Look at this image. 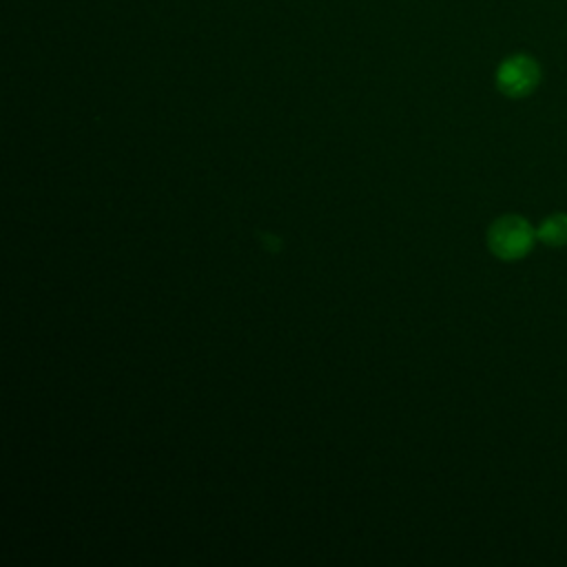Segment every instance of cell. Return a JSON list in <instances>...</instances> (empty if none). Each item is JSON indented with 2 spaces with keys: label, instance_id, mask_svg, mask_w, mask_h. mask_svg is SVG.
<instances>
[{
  "label": "cell",
  "instance_id": "3957f363",
  "mask_svg": "<svg viewBox=\"0 0 567 567\" xmlns=\"http://www.w3.org/2000/svg\"><path fill=\"white\" fill-rule=\"evenodd\" d=\"M536 238L549 249L567 246V213L547 216L536 229Z\"/></svg>",
  "mask_w": 567,
  "mask_h": 567
},
{
  "label": "cell",
  "instance_id": "7a4b0ae2",
  "mask_svg": "<svg viewBox=\"0 0 567 567\" xmlns=\"http://www.w3.org/2000/svg\"><path fill=\"white\" fill-rule=\"evenodd\" d=\"M496 90L512 101H523L532 96L540 81H543V70L538 61L529 54H512L501 61L496 67Z\"/></svg>",
  "mask_w": 567,
  "mask_h": 567
},
{
  "label": "cell",
  "instance_id": "6da1fadb",
  "mask_svg": "<svg viewBox=\"0 0 567 567\" xmlns=\"http://www.w3.org/2000/svg\"><path fill=\"white\" fill-rule=\"evenodd\" d=\"M536 229L521 216L507 213L492 222L487 229V249L503 262H516L532 253L536 242Z\"/></svg>",
  "mask_w": 567,
  "mask_h": 567
}]
</instances>
